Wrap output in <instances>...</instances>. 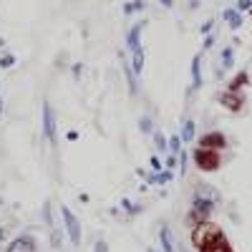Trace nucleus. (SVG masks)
I'll return each mask as SVG.
<instances>
[{
    "mask_svg": "<svg viewBox=\"0 0 252 252\" xmlns=\"http://www.w3.org/2000/svg\"><path fill=\"white\" fill-rule=\"evenodd\" d=\"M192 245L197 252H235L222 227L212 220H204L197 227H192Z\"/></svg>",
    "mask_w": 252,
    "mask_h": 252,
    "instance_id": "f257e3e1",
    "label": "nucleus"
},
{
    "mask_svg": "<svg viewBox=\"0 0 252 252\" xmlns=\"http://www.w3.org/2000/svg\"><path fill=\"white\" fill-rule=\"evenodd\" d=\"M212 209H215V194L207 192V189H197V194H194V199H192V207H189V212H187V217H184L187 227L192 229V227H197L199 222L209 220Z\"/></svg>",
    "mask_w": 252,
    "mask_h": 252,
    "instance_id": "f03ea898",
    "label": "nucleus"
},
{
    "mask_svg": "<svg viewBox=\"0 0 252 252\" xmlns=\"http://www.w3.org/2000/svg\"><path fill=\"white\" fill-rule=\"evenodd\" d=\"M192 159H194V166H197L199 172H217L220 166H222V154H220V149L197 146L194 154H192Z\"/></svg>",
    "mask_w": 252,
    "mask_h": 252,
    "instance_id": "7ed1b4c3",
    "label": "nucleus"
},
{
    "mask_svg": "<svg viewBox=\"0 0 252 252\" xmlns=\"http://www.w3.org/2000/svg\"><path fill=\"white\" fill-rule=\"evenodd\" d=\"M43 139L56 146L58 144V126H56V111L51 106V101H43Z\"/></svg>",
    "mask_w": 252,
    "mask_h": 252,
    "instance_id": "20e7f679",
    "label": "nucleus"
},
{
    "mask_svg": "<svg viewBox=\"0 0 252 252\" xmlns=\"http://www.w3.org/2000/svg\"><path fill=\"white\" fill-rule=\"evenodd\" d=\"M61 217H63V224H66V232H68L71 245H73V247H78V245H81V222H78V217L71 212V209H68L66 204L61 207Z\"/></svg>",
    "mask_w": 252,
    "mask_h": 252,
    "instance_id": "39448f33",
    "label": "nucleus"
},
{
    "mask_svg": "<svg viewBox=\"0 0 252 252\" xmlns=\"http://www.w3.org/2000/svg\"><path fill=\"white\" fill-rule=\"evenodd\" d=\"M220 103L227 109V111H232V114H240L242 109H245V94L242 91H224L222 96H220Z\"/></svg>",
    "mask_w": 252,
    "mask_h": 252,
    "instance_id": "423d86ee",
    "label": "nucleus"
},
{
    "mask_svg": "<svg viewBox=\"0 0 252 252\" xmlns=\"http://www.w3.org/2000/svg\"><path fill=\"white\" fill-rule=\"evenodd\" d=\"M8 252H38V240L28 232L13 237V242L8 245Z\"/></svg>",
    "mask_w": 252,
    "mask_h": 252,
    "instance_id": "0eeeda50",
    "label": "nucleus"
},
{
    "mask_svg": "<svg viewBox=\"0 0 252 252\" xmlns=\"http://www.w3.org/2000/svg\"><path fill=\"white\" fill-rule=\"evenodd\" d=\"M199 146H207V149H224L227 146V136L222 131H207L199 136Z\"/></svg>",
    "mask_w": 252,
    "mask_h": 252,
    "instance_id": "6e6552de",
    "label": "nucleus"
},
{
    "mask_svg": "<svg viewBox=\"0 0 252 252\" xmlns=\"http://www.w3.org/2000/svg\"><path fill=\"white\" fill-rule=\"evenodd\" d=\"M144 20L141 23H136L134 28H129V33H126V46H129V51H136L141 46V31H144Z\"/></svg>",
    "mask_w": 252,
    "mask_h": 252,
    "instance_id": "1a4fd4ad",
    "label": "nucleus"
},
{
    "mask_svg": "<svg viewBox=\"0 0 252 252\" xmlns=\"http://www.w3.org/2000/svg\"><path fill=\"white\" fill-rule=\"evenodd\" d=\"M129 66H131L134 76L139 78V76H141V71H144V48H141V46H139L136 51H131V63H129Z\"/></svg>",
    "mask_w": 252,
    "mask_h": 252,
    "instance_id": "9d476101",
    "label": "nucleus"
},
{
    "mask_svg": "<svg viewBox=\"0 0 252 252\" xmlns=\"http://www.w3.org/2000/svg\"><path fill=\"white\" fill-rule=\"evenodd\" d=\"M121 68H124L126 83H129V91H131V94H136V91H139V78L134 76V71H131V66H129V61H126V58H124V63H121Z\"/></svg>",
    "mask_w": 252,
    "mask_h": 252,
    "instance_id": "9b49d317",
    "label": "nucleus"
},
{
    "mask_svg": "<svg viewBox=\"0 0 252 252\" xmlns=\"http://www.w3.org/2000/svg\"><path fill=\"white\" fill-rule=\"evenodd\" d=\"M247 83H250V73H247V71H240V73L232 78V83H229L227 89H229V91H242Z\"/></svg>",
    "mask_w": 252,
    "mask_h": 252,
    "instance_id": "f8f14e48",
    "label": "nucleus"
},
{
    "mask_svg": "<svg viewBox=\"0 0 252 252\" xmlns=\"http://www.w3.org/2000/svg\"><path fill=\"white\" fill-rule=\"evenodd\" d=\"M159 240H161L164 252H174V245H172V232H169V227H166V224L159 229Z\"/></svg>",
    "mask_w": 252,
    "mask_h": 252,
    "instance_id": "ddd939ff",
    "label": "nucleus"
},
{
    "mask_svg": "<svg viewBox=\"0 0 252 252\" xmlns=\"http://www.w3.org/2000/svg\"><path fill=\"white\" fill-rule=\"evenodd\" d=\"M224 20L229 23V28H235V31L242 26V15L237 10H224Z\"/></svg>",
    "mask_w": 252,
    "mask_h": 252,
    "instance_id": "4468645a",
    "label": "nucleus"
},
{
    "mask_svg": "<svg viewBox=\"0 0 252 252\" xmlns=\"http://www.w3.org/2000/svg\"><path fill=\"white\" fill-rule=\"evenodd\" d=\"M144 8H146V3H144V0H131V3H124V15L139 13V10H144Z\"/></svg>",
    "mask_w": 252,
    "mask_h": 252,
    "instance_id": "2eb2a0df",
    "label": "nucleus"
},
{
    "mask_svg": "<svg viewBox=\"0 0 252 252\" xmlns=\"http://www.w3.org/2000/svg\"><path fill=\"white\" fill-rule=\"evenodd\" d=\"M199 61H202L199 56H197V58L192 61V78H194V81H192V86H194V89H199V86H202V73H199Z\"/></svg>",
    "mask_w": 252,
    "mask_h": 252,
    "instance_id": "dca6fc26",
    "label": "nucleus"
},
{
    "mask_svg": "<svg viewBox=\"0 0 252 252\" xmlns=\"http://www.w3.org/2000/svg\"><path fill=\"white\" fill-rule=\"evenodd\" d=\"M192 136H194V121H184V129H182V141L187 144V141H192Z\"/></svg>",
    "mask_w": 252,
    "mask_h": 252,
    "instance_id": "f3484780",
    "label": "nucleus"
},
{
    "mask_svg": "<svg viewBox=\"0 0 252 252\" xmlns=\"http://www.w3.org/2000/svg\"><path fill=\"white\" fill-rule=\"evenodd\" d=\"M154 144H157V152H166V149H169V141H166L161 134H154Z\"/></svg>",
    "mask_w": 252,
    "mask_h": 252,
    "instance_id": "a211bd4d",
    "label": "nucleus"
},
{
    "mask_svg": "<svg viewBox=\"0 0 252 252\" xmlns=\"http://www.w3.org/2000/svg\"><path fill=\"white\" fill-rule=\"evenodd\" d=\"M43 217H46V224L53 229V227H56V220H53V215H51V202L43 204Z\"/></svg>",
    "mask_w": 252,
    "mask_h": 252,
    "instance_id": "6ab92c4d",
    "label": "nucleus"
},
{
    "mask_svg": "<svg viewBox=\"0 0 252 252\" xmlns=\"http://www.w3.org/2000/svg\"><path fill=\"white\" fill-rule=\"evenodd\" d=\"M10 66H15V56L13 53L0 56V68H10Z\"/></svg>",
    "mask_w": 252,
    "mask_h": 252,
    "instance_id": "aec40b11",
    "label": "nucleus"
},
{
    "mask_svg": "<svg viewBox=\"0 0 252 252\" xmlns=\"http://www.w3.org/2000/svg\"><path fill=\"white\" fill-rule=\"evenodd\" d=\"M166 141H169L172 154H179V152H182V136H172V139H166Z\"/></svg>",
    "mask_w": 252,
    "mask_h": 252,
    "instance_id": "412c9836",
    "label": "nucleus"
},
{
    "mask_svg": "<svg viewBox=\"0 0 252 252\" xmlns=\"http://www.w3.org/2000/svg\"><path fill=\"white\" fill-rule=\"evenodd\" d=\"M139 129H141L144 134H149V131H152V119H149V116H144V119L139 121Z\"/></svg>",
    "mask_w": 252,
    "mask_h": 252,
    "instance_id": "4be33fe9",
    "label": "nucleus"
},
{
    "mask_svg": "<svg viewBox=\"0 0 252 252\" xmlns=\"http://www.w3.org/2000/svg\"><path fill=\"white\" fill-rule=\"evenodd\" d=\"M222 61H224V66H229V63H232V48H224V51H222Z\"/></svg>",
    "mask_w": 252,
    "mask_h": 252,
    "instance_id": "5701e85b",
    "label": "nucleus"
},
{
    "mask_svg": "<svg viewBox=\"0 0 252 252\" xmlns=\"http://www.w3.org/2000/svg\"><path fill=\"white\" fill-rule=\"evenodd\" d=\"M149 164H152V169H154V172H161V159H159V157H152Z\"/></svg>",
    "mask_w": 252,
    "mask_h": 252,
    "instance_id": "b1692460",
    "label": "nucleus"
},
{
    "mask_svg": "<svg viewBox=\"0 0 252 252\" xmlns=\"http://www.w3.org/2000/svg\"><path fill=\"white\" fill-rule=\"evenodd\" d=\"M96 252H109V247H106V242H103V240L96 242Z\"/></svg>",
    "mask_w": 252,
    "mask_h": 252,
    "instance_id": "393cba45",
    "label": "nucleus"
},
{
    "mask_svg": "<svg viewBox=\"0 0 252 252\" xmlns=\"http://www.w3.org/2000/svg\"><path fill=\"white\" fill-rule=\"evenodd\" d=\"M166 166H169V169H174V166H177V154H172L169 159H166Z\"/></svg>",
    "mask_w": 252,
    "mask_h": 252,
    "instance_id": "a878e982",
    "label": "nucleus"
},
{
    "mask_svg": "<svg viewBox=\"0 0 252 252\" xmlns=\"http://www.w3.org/2000/svg\"><path fill=\"white\" fill-rule=\"evenodd\" d=\"M252 8V0H240V10H247Z\"/></svg>",
    "mask_w": 252,
    "mask_h": 252,
    "instance_id": "bb28decb",
    "label": "nucleus"
},
{
    "mask_svg": "<svg viewBox=\"0 0 252 252\" xmlns=\"http://www.w3.org/2000/svg\"><path fill=\"white\" fill-rule=\"evenodd\" d=\"M66 139H71V141H76V139H78V131H68V134H66Z\"/></svg>",
    "mask_w": 252,
    "mask_h": 252,
    "instance_id": "cd10ccee",
    "label": "nucleus"
},
{
    "mask_svg": "<svg viewBox=\"0 0 252 252\" xmlns=\"http://www.w3.org/2000/svg\"><path fill=\"white\" fill-rule=\"evenodd\" d=\"M159 3H161L164 8H172V0H159Z\"/></svg>",
    "mask_w": 252,
    "mask_h": 252,
    "instance_id": "c85d7f7f",
    "label": "nucleus"
},
{
    "mask_svg": "<svg viewBox=\"0 0 252 252\" xmlns=\"http://www.w3.org/2000/svg\"><path fill=\"white\" fill-rule=\"evenodd\" d=\"M3 240H5V229H3V227H0V242H3Z\"/></svg>",
    "mask_w": 252,
    "mask_h": 252,
    "instance_id": "c756f323",
    "label": "nucleus"
},
{
    "mask_svg": "<svg viewBox=\"0 0 252 252\" xmlns=\"http://www.w3.org/2000/svg\"><path fill=\"white\" fill-rule=\"evenodd\" d=\"M0 101H3V98H0ZM0 111H3V103H0Z\"/></svg>",
    "mask_w": 252,
    "mask_h": 252,
    "instance_id": "7c9ffc66",
    "label": "nucleus"
},
{
    "mask_svg": "<svg viewBox=\"0 0 252 252\" xmlns=\"http://www.w3.org/2000/svg\"><path fill=\"white\" fill-rule=\"evenodd\" d=\"M0 46H3V38H0Z\"/></svg>",
    "mask_w": 252,
    "mask_h": 252,
    "instance_id": "2f4dec72",
    "label": "nucleus"
},
{
    "mask_svg": "<svg viewBox=\"0 0 252 252\" xmlns=\"http://www.w3.org/2000/svg\"><path fill=\"white\" fill-rule=\"evenodd\" d=\"M149 252H154V250H149Z\"/></svg>",
    "mask_w": 252,
    "mask_h": 252,
    "instance_id": "473e14b6",
    "label": "nucleus"
},
{
    "mask_svg": "<svg viewBox=\"0 0 252 252\" xmlns=\"http://www.w3.org/2000/svg\"><path fill=\"white\" fill-rule=\"evenodd\" d=\"M250 13H252V10H250Z\"/></svg>",
    "mask_w": 252,
    "mask_h": 252,
    "instance_id": "72a5a7b5",
    "label": "nucleus"
}]
</instances>
